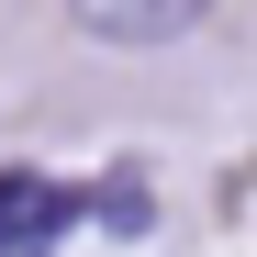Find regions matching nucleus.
<instances>
[{"label":"nucleus","mask_w":257,"mask_h":257,"mask_svg":"<svg viewBox=\"0 0 257 257\" xmlns=\"http://www.w3.org/2000/svg\"><path fill=\"white\" fill-rule=\"evenodd\" d=\"M78 224V190L45 179V168H0V257H45Z\"/></svg>","instance_id":"nucleus-1"},{"label":"nucleus","mask_w":257,"mask_h":257,"mask_svg":"<svg viewBox=\"0 0 257 257\" xmlns=\"http://www.w3.org/2000/svg\"><path fill=\"white\" fill-rule=\"evenodd\" d=\"M212 12V0H67V23L90 45H179V34Z\"/></svg>","instance_id":"nucleus-2"},{"label":"nucleus","mask_w":257,"mask_h":257,"mask_svg":"<svg viewBox=\"0 0 257 257\" xmlns=\"http://www.w3.org/2000/svg\"><path fill=\"white\" fill-rule=\"evenodd\" d=\"M101 224H112V235H146V224H157V190H146V179H112V190H101Z\"/></svg>","instance_id":"nucleus-3"}]
</instances>
